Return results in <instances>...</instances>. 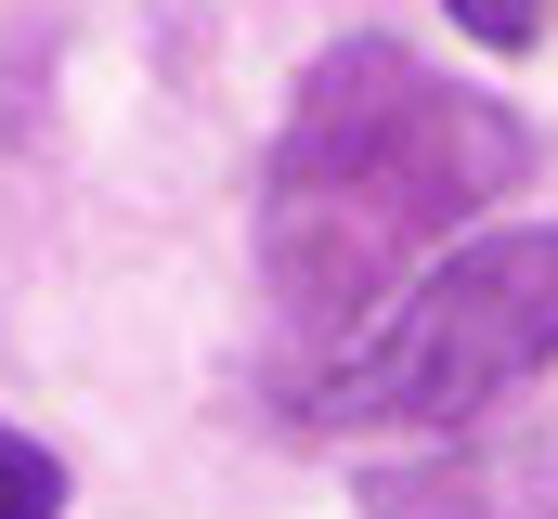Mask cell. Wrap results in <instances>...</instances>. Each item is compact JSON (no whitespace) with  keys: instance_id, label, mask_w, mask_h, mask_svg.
Segmentation results:
<instances>
[{"instance_id":"4","label":"cell","mask_w":558,"mask_h":519,"mask_svg":"<svg viewBox=\"0 0 558 519\" xmlns=\"http://www.w3.org/2000/svg\"><path fill=\"white\" fill-rule=\"evenodd\" d=\"M0 519H65V455L0 429Z\"/></svg>"},{"instance_id":"5","label":"cell","mask_w":558,"mask_h":519,"mask_svg":"<svg viewBox=\"0 0 558 519\" xmlns=\"http://www.w3.org/2000/svg\"><path fill=\"white\" fill-rule=\"evenodd\" d=\"M441 13H454L481 52H533V39H546V0H441Z\"/></svg>"},{"instance_id":"2","label":"cell","mask_w":558,"mask_h":519,"mask_svg":"<svg viewBox=\"0 0 558 519\" xmlns=\"http://www.w3.org/2000/svg\"><path fill=\"white\" fill-rule=\"evenodd\" d=\"M546 364H558V234H481L441 273H416L364 325V351L338 338L299 415L312 429H468Z\"/></svg>"},{"instance_id":"1","label":"cell","mask_w":558,"mask_h":519,"mask_svg":"<svg viewBox=\"0 0 558 519\" xmlns=\"http://www.w3.org/2000/svg\"><path fill=\"white\" fill-rule=\"evenodd\" d=\"M520 169H533V130L507 118V105H481L468 79L416 65L377 26L338 39L299 79V105L274 130V169H260V273H274V312L312 351L364 338L494 195H520Z\"/></svg>"},{"instance_id":"3","label":"cell","mask_w":558,"mask_h":519,"mask_svg":"<svg viewBox=\"0 0 558 519\" xmlns=\"http://www.w3.org/2000/svg\"><path fill=\"white\" fill-rule=\"evenodd\" d=\"M364 519H558V442L520 455H441V468H377Z\"/></svg>"}]
</instances>
